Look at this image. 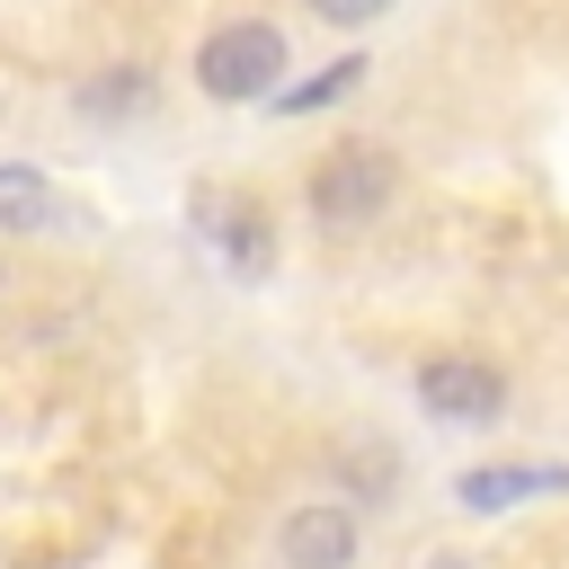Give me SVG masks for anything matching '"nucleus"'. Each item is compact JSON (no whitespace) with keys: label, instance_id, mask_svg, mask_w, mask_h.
I'll list each match as a JSON object with an SVG mask.
<instances>
[{"label":"nucleus","instance_id":"f03ea898","mask_svg":"<svg viewBox=\"0 0 569 569\" xmlns=\"http://www.w3.org/2000/svg\"><path fill=\"white\" fill-rule=\"evenodd\" d=\"M391 196H400V160L382 142H329L302 178V204L329 231H365L373 213H391Z\"/></svg>","mask_w":569,"mask_h":569},{"label":"nucleus","instance_id":"423d86ee","mask_svg":"<svg viewBox=\"0 0 569 569\" xmlns=\"http://www.w3.org/2000/svg\"><path fill=\"white\" fill-rule=\"evenodd\" d=\"M569 489V462H480L453 480V498L471 516H498V507H525V498H560Z\"/></svg>","mask_w":569,"mask_h":569},{"label":"nucleus","instance_id":"9b49d317","mask_svg":"<svg viewBox=\"0 0 569 569\" xmlns=\"http://www.w3.org/2000/svg\"><path fill=\"white\" fill-rule=\"evenodd\" d=\"M427 569H471V560H427Z\"/></svg>","mask_w":569,"mask_h":569},{"label":"nucleus","instance_id":"9d476101","mask_svg":"<svg viewBox=\"0 0 569 569\" xmlns=\"http://www.w3.org/2000/svg\"><path fill=\"white\" fill-rule=\"evenodd\" d=\"M311 18L320 27H373V18H391V0H311Z\"/></svg>","mask_w":569,"mask_h":569},{"label":"nucleus","instance_id":"6e6552de","mask_svg":"<svg viewBox=\"0 0 569 569\" xmlns=\"http://www.w3.org/2000/svg\"><path fill=\"white\" fill-rule=\"evenodd\" d=\"M53 213V187H44V169H27V160H0V231H36Z\"/></svg>","mask_w":569,"mask_h":569},{"label":"nucleus","instance_id":"7ed1b4c3","mask_svg":"<svg viewBox=\"0 0 569 569\" xmlns=\"http://www.w3.org/2000/svg\"><path fill=\"white\" fill-rule=\"evenodd\" d=\"M409 391H418V409L445 418V427H498V418H507V373H498L489 356H471V347L427 356Z\"/></svg>","mask_w":569,"mask_h":569},{"label":"nucleus","instance_id":"f257e3e1","mask_svg":"<svg viewBox=\"0 0 569 569\" xmlns=\"http://www.w3.org/2000/svg\"><path fill=\"white\" fill-rule=\"evenodd\" d=\"M284 71H293V44H284L276 18H222L196 44V89L213 107H258V98L284 89Z\"/></svg>","mask_w":569,"mask_h":569},{"label":"nucleus","instance_id":"39448f33","mask_svg":"<svg viewBox=\"0 0 569 569\" xmlns=\"http://www.w3.org/2000/svg\"><path fill=\"white\" fill-rule=\"evenodd\" d=\"M196 231L222 249V267H231L240 284H267V267H276V222H267L258 196H204V204H196Z\"/></svg>","mask_w":569,"mask_h":569},{"label":"nucleus","instance_id":"20e7f679","mask_svg":"<svg viewBox=\"0 0 569 569\" xmlns=\"http://www.w3.org/2000/svg\"><path fill=\"white\" fill-rule=\"evenodd\" d=\"M356 542H365V525H356L347 498H302L276 525V560L284 569H356Z\"/></svg>","mask_w":569,"mask_h":569},{"label":"nucleus","instance_id":"0eeeda50","mask_svg":"<svg viewBox=\"0 0 569 569\" xmlns=\"http://www.w3.org/2000/svg\"><path fill=\"white\" fill-rule=\"evenodd\" d=\"M365 71H373L365 53H338V62H320L311 80H284V89H276L267 107H276V116H320V107H338L347 89H365Z\"/></svg>","mask_w":569,"mask_h":569},{"label":"nucleus","instance_id":"1a4fd4ad","mask_svg":"<svg viewBox=\"0 0 569 569\" xmlns=\"http://www.w3.org/2000/svg\"><path fill=\"white\" fill-rule=\"evenodd\" d=\"M142 107H151V71H133V62L80 89V116H142Z\"/></svg>","mask_w":569,"mask_h":569}]
</instances>
